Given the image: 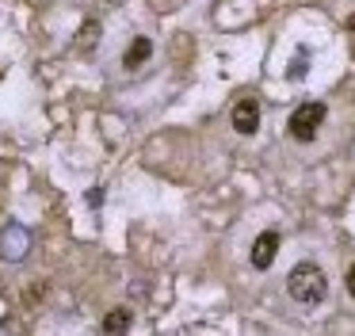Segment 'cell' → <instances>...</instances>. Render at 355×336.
I'll return each instance as SVG.
<instances>
[{
    "mask_svg": "<svg viewBox=\"0 0 355 336\" xmlns=\"http://www.w3.org/2000/svg\"><path fill=\"white\" fill-rule=\"evenodd\" d=\"M27 252H31V229L16 226V221L0 229V256L8 260V264H19Z\"/></svg>",
    "mask_w": 355,
    "mask_h": 336,
    "instance_id": "obj_3",
    "label": "cell"
},
{
    "mask_svg": "<svg viewBox=\"0 0 355 336\" xmlns=\"http://www.w3.org/2000/svg\"><path fill=\"white\" fill-rule=\"evenodd\" d=\"M96 35H100V27H96V23L88 19V23H85V31H80V35H77V46H80V50L88 53V50H92V42H96Z\"/></svg>",
    "mask_w": 355,
    "mask_h": 336,
    "instance_id": "obj_8",
    "label": "cell"
},
{
    "mask_svg": "<svg viewBox=\"0 0 355 336\" xmlns=\"http://www.w3.org/2000/svg\"><path fill=\"white\" fill-rule=\"evenodd\" d=\"M324 122V103H317V99H309V103L294 107L291 122H286V130H291L294 142H313V134L321 130Z\"/></svg>",
    "mask_w": 355,
    "mask_h": 336,
    "instance_id": "obj_2",
    "label": "cell"
},
{
    "mask_svg": "<svg viewBox=\"0 0 355 336\" xmlns=\"http://www.w3.org/2000/svg\"><path fill=\"white\" fill-rule=\"evenodd\" d=\"M286 290H291L294 302L302 305H317L324 298V290H329V279H324V271L317 264H298L291 275H286Z\"/></svg>",
    "mask_w": 355,
    "mask_h": 336,
    "instance_id": "obj_1",
    "label": "cell"
},
{
    "mask_svg": "<svg viewBox=\"0 0 355 336\" xmlns=\"http://www.w3.org/2000/svg\"><path fill=\"white\" fill-rule=\"evenodd\" d=\"M306 69H309V50H298V61H291V81L306 76Z\"/></svg>",
    "mask_w": 355,
    "mask_h": 336,
    "instance_id": "obj_9",
    "label": "cell"
},
{
    "mask_svg": "<svg viewBox=\"0 0 355 336\" xmlns=\"http://www.w3.org/2000/svg\"><path fill=\"white\" fill-rule=\"evenodd\" d=\"M256 126H260V103H256V99H241V103L233 107V130L256 134Z\"/></svg>",
    "mask_w": 355,
    "mask_h": 336,
    "instance_id": "obj_5",
    "label": "cell"
},
{
    "mask_svg": "<svg viewBox=\"0 0 355 336\" xmlns=\"http://www.w3.org/2000/svg\"><path fill=\"white\" fill-rule=\"evenodd\" d=\"M275 252H279V233H271V229H268V233H260L252 241V267H260V271H263V267H271V264H275Z\"/></svg>",
    "mask_w": 355,
    "mask_h": 336,
    "instance_id": "obj_4",
    "label": "cell"
},
{
    "mask_svg": "<svg viewBox=\"0 0 355 336\" xmlns=\"http://www.w3.org/2000/svg\"><path fill=\"white\" fill-rule=\"evenodd\" d=\"M126 328H130V310H111L103 317V333L107 336H123Z\"/></svg>",
    "mask_w": 355,
    "mask_h": 336,
    "instance_id": "obj_7",
    "label": "cell"
},
{
    "mask_svg": "<svg viewBox=\"0 0 355 336\" xmlns=\"http://www.w3.org/2000/svg\"><path fill=\"white\" fill-rule=\"evenodd\" d=\"M347 294L355 298V267H347Z\"/></svg>",
    "mask_w": 355,
    "mask_h": 336,
    "instance_id": "obj_10",
    "label": "cell"
},
{
    "mask_svg": "<svg viewBox=\"0 0 355 336\" xmlns=\"http://www.w3.org/2000/svg\"><path fill=\"white\" fill-rule=\"evenodd\" d=\"M347 27H352V31H355V15H352V19H347Z\"/></svg>",
    "mask_w": 355,
    "mask_h": 336,
    "instance_id": "obj_11",
    "label": "cell"
},
{
    "mask_svg": "<svg viewBox=\"0 0 355 336\" xmlns=\"http://www.w3.org/2000/svg\"><path fill=\"white\" fill-rule=\"evenodd\" d=\"M149 58H153V42H149V38H134L130 50L123 53V65L126 69H138V65H146Z\"/></svg>",
    "mask_w": 355,
    "mask_h": 336,
    "instance_id": "obj_6",
    "label": "cell"
}]
</instances>
